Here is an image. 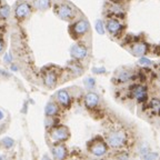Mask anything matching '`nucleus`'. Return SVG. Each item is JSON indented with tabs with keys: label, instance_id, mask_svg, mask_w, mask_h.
<instances>
[{
	"label": "nucleus",
	"instance_id": "7",
	"mask_svg": "<svg viewBox=\"0 0 160 160\" xmlns=\"http://www.w3.org/2000/svg\"><path fill=\"white\" fill-rule=\"evenodd\" d=\"M70 53L72 56L75 59H84V57H87L88 55V51H87V48L82 45H73L71 47V49H70Z\"/></svg>",
	"mask_w": 160,
	"mask_h": 160
},
{
	"label": "nucleus",
	"instance_id": "15",
	"mask_svg": "<svg viewBox=\"0 0 160 160\" xmlns=\"http://www.w3.org/2000/svg\"><path fill=\"white\" fill-rule=\"evenodd\" d=\"M45 84H46L47 87H53L56 84V82H57V76H56L55 72H51V71H49V72L46 73V76H45Z\"/></svg>",
	"mask_w": 160,
	"mask_h": 160
},
{
	"label": "nucleus",
	"instance_id": "27",
	"mask_svg": "<svg viewBox=\"0 0 160 160\" xmlns=\"http://www.w3.org/2000/svg\"><path fill=\"white\" fill-rule=\"evenodd\" d=\"M2 50H3V42H2L1 40H0V53H1Z\"/></svg>",
	"mask_w": 160,
	"mask_h": 160
},
{
	"label": "nucleus",
	"instance_id": "23",
	"mask_svg": "<svg viewBox=\"0 0 160 160\" xmlns=\"http://www.w3.org/2000/svg\"><path fill=\"white\" fill-rule=\"evenodd\" d=\"M84 84H86V87L91 89V88L95 87V84H96V81H95V79L93 78H87L84 80Z\"/></svg>",
	"mask_w": 160,
	"mask_h": 160
},
{
	"label": "nucleus",
	"instance_id": "1",
	"mask_svg": "<svg viewBox=\"0 0 160 160\" xmlns=\"http://www.w3.org/2000/svg\"><path fill=\"white\" fill-rule=\"evenodd\" d=\"M106 141L111 148H121L127 142V135L123 130H112L106 136Z\"/></svg>",
	"mask_w": 160,
	"mask_h": 160
},
{
	"label": "nucleus",
	"instance_id": "3",
	"mask_svg": "<svg viewBox=\"0 0 160 160\" xmlns=\"http://www.w3.org/2000/svg\"><path fill=\"white\" fill-rule=\"evenodd\" d=\"M88 149L92 154L101 157L107 152V145L101 140H95V141H91L90 145H88Z\"/></svg>",
	"mask_w": 160,
	"mask_h": 160
},
{
	"label": "nucleus",
	"instance_id": "10",
	"mask_svg": "<svg viewBox=\"0 0 160 160\" xmlns=\"http://www.w3.org/2000/svg\"><path fill=\"white\" fill-rule=\"evenodd\" d=\"M147 50H148V47L145 42H137V44H135L132 46L131 53L136 57H142L143 55L147 53Z\"/></svg>",
	"mask_w": 160,
	"mask_h": 160
},
{
	"label": "nucleus",
	"instance_id": "25",
	"mask_svg": "<svg viewBox=\"0 0 160 160\" xmlns=\"http://www.w3.org/2000/svg\"><path fill=\"white\" fill-rule=\"evenodd\" d=\"M3 61L6 62V64H10L12 61V56H11V53H6L5 55V57H3Z\"/></svg>",
	"mask_w": 160,
	"mask_h": 160
},
{
	"label": "nucleus",
	"instance_id": "26",
	"mask_svg": "<svg viewBox=\"0 0 160 160\" xmlns=\"http://www.w3.org/2000/svg\"><path fill=\"white\" fill-rule=\"evenodd\" d=\"M92 71L95 73H103L106 71V69L105 68H93Z\"/></svg>",
	"mask_w": 160,
	"mask_h": 160
},
{
	"label": "nucleus",
	"instance_id": "20",
	"mask_svg": "<svg viewBox=\"0 0 160 160\" xmlns=\"http://www.w3.org/2000/svg\"><path fill=\"white\" fill-rule=\"evenodd\" d=\"M96 30L99 35H103L105 33V26H103V22L101 20H98L96 22Z\"/></svg>",
	"mask_w": 160,
	"mask_h": 160
},
{
	"label": "nucleus",
	"instance_id": "18",
	"mask_svg": "<svg viewBox=\"0 0 160 160\" xmlns=\"http://www.w3.org/2000/svg\"><path fill=\"white\" fill-rule=\"evenodd\" d=\"M149 108H150V110L151 112H154V115H158L159 112V109H160V101L158 98H152L149 102Z\"/></svg>",
	"mask_w": 160,
	"mask_h": 160
},
{
	"label": "nucleus",
	"instance_id": "11",
	"mask_svg": "<svg viewBox=\"0 0 160 160\" xmlns=\"http://www.w3.org/2000/svg\"><path fill=\"white\" fill-rule=\"evenodd\" d=\"M107 30L110 32L111 35L116 36L118 32L121 30V25L118 20L116 19H110V20H108L107 22Z\"/></svg>",
	"mask_w": 160,
	"mask_h": 160
},
{
	"label": "nucleus",
	"instance_id": "21",
	"mask_svg": "<svg viewBox=\"0 0 160 160\" xmlns=\"http://www.w3.org/2000/svg\"><path fill=\"white\" fill-rule=\"evenodd\" d=\"M2 145L5 148L9 149V148H11L12 146H14V140L11 139V138H5V139L2 140Z\"/></svg>",
	"mask_w": 160,
	"mask_h": 160
},
{
	"label": "nucleus",
	"instance_id": "6",
	"mask_svg": "<svg viewBox=\"0 0 160 160\" xmlns=\"http://www.w3.org/2000/svg\"><path fill=\"white\" fill-rule=\"evenodd\" d=\"M131 93H132V97L136 98L138 102H142L147 99V88L145 86H141V84H137L132 89H131Z\"/></svg>",
	"mask_w": 160,
	"mask_h": 160
},
{
	"label": "nucleus",
	"instance_id": "19",
	"mask_svg": "<svg viewBox=\"0 0 160 160\" xmlns=\"http://www.w3.org/2000/svg\"><path fill=\"white\" fill-rule=\"evenodd\" d=\"M10 15V8L8 6H2L0 7V18L1 19H6Z\"/></svg>",
	"mask_w": 160,
	"mask_h": 160
},
{
	"label": "nucleus",
	"instance_id": "29",
	"mask_svg": "<svg viewBox=\"0 0 160 160\" xmlns=\"http://www.w3.org/2000/svg\"><path fill=\"white\" fill-rule=\"evenodd\" d=\"M2 118H3V114H2V111L0 110V120L2 119Z\"/></svg>",
	"mask_w": 160,
	"mask_h": 160
},
{
	"label": "nucleus",
	"instance_id": "16",
	"mask_svg": "<svg viewBox=\"0 0 160 160\" xmlns=\"http://www.w3.org/2000/svg\"><path fill=\"white\" fill-rule=\"evenodd\" d=\"M132 77L134 76H132V73H131L130 71H128V70H122V71H120V72L118 73L117 80L119 82H127L129 81Z\"/></svg>",
	"mask_w": 160,
	"mask_h": 160
},
{
	"label": "nucleus",
	"instance_id": "4",
	"mask_svg": "<svg viewBox=\"0 0 160 160\" xmlns=\"http://www.w3.org/2000/svg\"><path fill=\"white\" fill-rule=\"evenodd\" d=\"M50 136L55 141H66V140L69 138V130H68L67 127L64 126H60V127H57V128H53L50 132Z\"/></svg>",
	"mask_w": 160,
	"mask_h": 160
},
{
	"label": "nucleus",
	"instance_id": "5",
	"mask_svg": "<svg viewBox=\"0 0 160 160\" xmlns=\"http://www.w3.org/2000/svg\"><path fill=\"white\" fill-rule=\"evenodd\" d=\"M30 14H31V7L27 2L19 3L15 9V15L18 19H25V18L29 17Z\"/></svg>",
	"mask_w": 160,
	"mask_h": 160
},
{
	"label": "nucleus",
	"instance_id": "17",
	"mask_svg": "<svg viewBox=\"0 0 160 160\" xmlns=\"http://www.w3.org/2000/svg\"><path fill=\"white\" fill-rule=\"evenodd\" d=\"M46 115L48 117H55L56 115L58 114V106L53 103V102H49L46 106Z\"/></svg>",
	"mask_w": 160,
	"mask_h": 160
},
{
	"label": "nucleus",
	"instance_id": "28",
	"mask_svg": "<svg viewBox=\"0 0 160 160\" xmlns=\"http://www.w3.org/2000/svg\"><path fill=\"white\" fill-rule=\"evenodd\" d=\"M11 69L14 70V71H17V70H18V68L16 67V66H11Z\"/></svg>",
	"mask_w": 160,
	"mask_h": 160
},
{
	"label": "nucleus",
	"instance_id": "12",
	"mask_svg": "<svg viewBox=\"0 0 160 160\" xmlns=\"http://www.w3.org/2000/svg\"><path fill=\"white\" fill-rule=\"evenodd\" d=\"M57 100L59 101L61 106H64V107H69L70 105V98L69 93L67 92L66 90H59L57 92Z\"/></svg>",
	"mask_w": 160,
	"mask_h": 160
},
{
	"label": "nucleus",
	"instance_id": "9",
	"mask_svg": "<svg viewBox=\"0 0 160 160\" xmlns=\"http://www.w3.org/2000/svg\"><path fill=\"white\" fill-rule=\"evenodd\" d=\"M84 103L88 108H96L97 106L99 105V96L95 92H89L84 97Z\"/></svg>",
	"mask_w": 160,
	"mask_h": 160
},
{
	"label": "nucleus",
	"instance_id": "22",
	"mask_svg": "<svg viewBox=\"0 0 160 160\" xmlns=\"http://www.w3.org/2000/svg\"><path fill=\"white\" fill-rule=\"evenodd\" d=\"M138 62H139L140 66H151L152 64V61L149 60L148 58H145V57H140Z\"/></svg>",
	"mask_w": 160,
	"mask_h": 160
},
{
	"label": "nucleus",
	"instance_id": "24",
	"mask_svg": "<svg viewBox=\"0 0 160 160\" xmlns=\"http://www.w3.org/2000/svg\"><path fill=\"white\" fill-rule=\"evenodd\" d=\"M143 158H145V159H147V160H149V159H157L158 154H150V151H149V152H147V154H143Z\"/></svg>",
	"mask_w": 160,
	"mask_h": 160
},
{
	"label": "nucleus",
	"instance_id": "2",
	"mask_svg": "<svg viewBox=\"0 0 160 160\" xmlns=\"http://www.w3.org/2000/svg\"><path fill=\"white\" fill-rule=\"evenodd\" d=\"M56 14L59 18L64 19V20H70L75 17V10L72 7L66 3H61L59 6L56 7Z\"/></svg>",
	"mask_w": 160,
	"mask_h": 160
},
{
	"label": "nucleus",
	"instance_id": "13",
	"mask_svg": "<svg viewBox=\"0 0 160 160\" xmlns=\"http://www.w3.org/2000/svg\"><path fill=\"white\" fill-rule=\"evenodd\" d=\"M53 154L56 159H64L67 156V149L62 145H57L53 148Z\"/></svg>",
	"mask_w": 160,
	"mask_h": 160
},
{
	"label": "nucleus",
	"instance_id": "8",
	"mask_svg": "<svg viewBox=\"0 0 160 160\" xmlns=\"http://www.w3.org/2000/svg\"><path fill=\"white\" fill-rule=\"evenodd\" d=\"M89 29V23L86 20H79L72 26V32L75 36H82Z\"/></svg>",
	"mask_w": 160,
	"mask_h": 160
},
{
	"label": "nucleus",
	"instance_id": "14",
	"mask_svg": "<svg viewBox=\"0 0 160 160\" xmlns=\"http://www.w3.org/2000/svg\"><path fill=\"white\" fill-rule=\"evenodd\" d=\"M33 6L38 10H46L51 6V0H33Z\"/></svg>",
	"mask_w": 160,
	"mask_h": 160
}]
</instances>
